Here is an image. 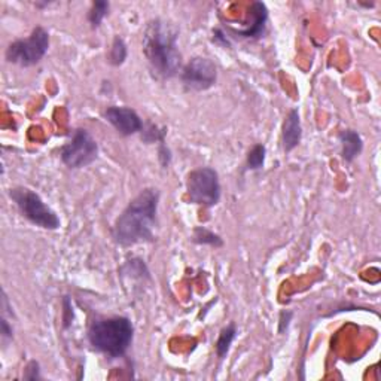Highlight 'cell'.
Returning <instances> with one entry per match:
<instances>
[{
  "label": "cell",
  "mask_w": 381,
  "mask_h": 381,
  "mask_svg": "<svg viewBox=\"0 0 381 381\" xmlns=\"http://www.w3.org/2000/svg\"><path fill=\"white\" fill-rule=\"evenodd\" d=\"M160 191L146 188L136 195L113 225V239L121 246L151 243L155 239Z\"/></svg>",
  "instance_id": "6da1fadb"
},
{
  "label": "cell",
  "mask_w": 381,
  "mask_h": 381,
  "mask_svg": "<svg viewBox=\"0 0 381 381\" xmlns=\"http://www.w3.org/2000/svg\"><path fill=\"white\" fill-rule=\"evenodd\" d=\"M177 38V28L161 19L151 20L143 30V54L152 71L161 78H172L182 68Z\"/></svg>",
  "instance_id": "7a4b0ae2"
},
{
  "label": "cell",
  "mask_w": 381,
  "mask_h": 381,
  "mask_svg": "<svg viewBox=\"0 0 381 381\" xmlns=\"http://www.w3.org/2000/svg\"><path fill=\"white\" fill-rule=\"evenodd\" d=\"M132 337L135 328L128 318L97 319L88 329V341L93 349L110 359L124 356L130 349Z\"/></svg>",
  "instance_id": "3957f363"
},
{
  "label": "cell",
  "mask_w": 381,
  "mask_h": 381,
  "mask_svg": "<svg viewBox=\"0 0 381 381\" xmlns=\"http://www.w3.org/2000/svg\"><path fill=\"white\" fill-rule=\"evenodd\" d=\"M9 197L16 207H19L23 216L33 225L51 231L60 228L61 222L57 213L46 206L41 195L35 191L28 188H14L9 191Z\"/></svg>",
  "instance_id": "277c9868"
},
{
  "label": "cell",
  "mask_w": 381,
  "mask_h": 381,
  "mask_svg": "<svg viewBox=\"0 0 381 381\" xmlns=\"http://www.w3.org/2000/svg\"><path fill=\"white\" fill-rule=\"evenodd\" d=\"M49 49V35L42 27L33 28L30 36L12 42L6 49V61L21 66V68H31L38 64Z\"/></svg>",
  "instance_id": "5b68a950"
},
{
  "label": "cell",
  "mask_w": 381,
  "mask_h": 381,
  "mask_svg": "<svg viewBox=\"0 0 381 381\" xmlns=\"http://www.w3.org/2000/svg\"><path fill=\"white\" fill-rule=\"evenodd\" d=\"M187 194L192 204L213 207L221 200V184L218 172L212 167H200L189 172L187 177Z\"/></svg>",
  "instance_id": "8992f818"
},
{
  "label": "cell",
  "mask_w": 381,
  "mask_h": 381,
  "mask_svg": "<svg viewBox=\"0 0 381 381\" xmlns=\"http://www.w3.org/2000/svg\"><path fill=\"white\" fill-rule=\"evenodd\" d=\"M97 155L98 145L84 128L75 130L72 139L60 149V158L69 169L87 167L95 161Z\"/></svg>",
  "instance_id": "52a82bcc"
},
{
  "label": "cell",
  "mask_w": 381,
  "mask_h": 381,
  "mask_svg": "<svg viewBox=\"0 0 381 381\" xmlns=\"http://www.w3.org/2000/svg\"><path fill=\"white\" fill-rule=\"evenodd\" d=\"M180 79L184 82V85L189 90L206 91L216 84V66H214L210 58L194 57L185 64V68L182 69Z\"/></svg>",
  "instance_id": "ba28073f"
},
{
  "label": "cell",
  "mask_w": 381,
  "mask_h": 381,
  "mask_svg": "<svg viewBox=\"0 0 381 381\" xmlns=\"http://www.w3.org/2000/svg\"><path fill=\"white\" fill-rule=\"evenodd\" d=\"M105 118L121 136L137 135L143 130V121L137 112L127 106H109L105 110Z\"/></svg>",
  "instance_id": "9c48e42d"
},
{
  "label": "cell",
  "mask_w": 381,
  "mask_h": 381,
  "mask_svg": "<svg viewBox=\"0 0 381 381\" xmlns=\"http://www.w3.org/2000/svg\"><path fill=\"white\" fill-rule=\"evenodd\" d=\"M303 137V127L300 120V112L298 109L289 110L286 118L281 127V142H283V149L286 152L293 151V149L301 143Z\"/></svg>",
  "instance_id": "30bf717a"
},
{
  "label": "cell",
  "mask_w": 381,
  "mask_h": 381,
  "mask_svg": "<svg viewBox=\"0 0 381 381\" xmlns=\"http://www.w3.org/2000/svg\"><path fill=\"white\" fill-rule=\"evenodd\" d=\"M249 12L252 21L244 28L237 30V33L241 38H261L265 31V24H267L268 20V9L262 2H254Z\"/></svg>",
  "instance_id": "8fae6325"
},
{
  "label": "cell",
  "mask_w": 381,
  "mask_h": 381,
  "mask_svg": "<svg viewBox=\"0 0 381 381\" xmlns=\"http://www.w3.org/2000/svg\"><path fill=\"white\" fill-rule=\"evenodd\" d=\"M340 143H341V155L343 160L347 162H352L356 157L360 155L363 149V142L357 131L355 130H343L340 132Z\"/></svg>",
  "instance_id": "7c38bea8"
},
{
  "label": "cell",
  "mask_w": 381,
  "mask_h": 381,
  "mask_svg": "<svg viewBox=\"0 0 381 381\" xmlns=\"http://www.w3.org/2000/svg\"><path fill=\"white\" fill-rule=\"evenodd\" d=\"M236 335H237V328L234 323L226 325L221 330L218 341H216V344H214V349H216V355L219 359H224L228 355L229 347H231V344H233Z\"/></svg>",
  "instance_id": "4fadbf2b"
},
{
  "label": "cell",
  "mask_w": 381,
  "mask_h": 381,
  "mask_svg": "<svg viewBox=\"0 0 381 381\" xmlns=\"http://www.w3.org/2000/svg\"><path fill=\"white\" fill-rule=\"evenodd\" d=\"M192 241L197 244H204L212 247H222L224 240L221 236H218L213 231L207 229L206 226H197L192 233Z\"/></svg>",
  "instance_id": "5bb4252c"
},
{
  "label": "cell",
  "mask_w": 381,
  "mask_h": 381,
  "mask_svg": "<svg viewBox=\"0 0 381 381\" xmlns=\"http://www.w3.org/2000/svg\"><path fill=\"white\" fill-rule=\"evenodd\" d=\"M127 58V45L122 38L117 36L112 42L108 60L112 66H121Z\"/></svg>",
  "instance_id": "9a60e30c"
},
{
  "label": "cell",
  "mask_w": 381,
  "mask_h": 381,
  "mask_svg": "<svg viewBox=\"0 0 381 381\" xmlns=\"http://www.w3.org/2000/svg\"><path fill=\"white\" fill-rule=\"evenodd\" d=\"M265 155H267V149H265L263 145L258 143L255 145L249 154H247V169L249 170H261L263 167V162H265Z\"/></svg>",
  "instance_id": "2e32d148"
},
{
  "label": "cell",
  "mask_w": 381,
  "mask_h": 381,
  "mask_svg": "<svg viewBox=\"0 0 381 381\" xmlns=\"http://www.w3.org/2000/svg\"><path fill=\"white\" fill-rule=\"evenodd\" d=\"M109 2H103V0H97V2L93 4L91 11L88 12V21L91 24L93 28H97L98 26L102 24V21L105 20V16L109 12Z\"/></svg>",
  "instance_id": "e0dca14e"
},
{
  "label": "cell",
  "mask_w": 381,
  "mask_h": 381,
  "mask_svg": "<svg viewBox=\"0 0 381 381\" xmlns=\"http://www.w3.org/2000/svg\"><path fill=\"white\" fill-rule=\"evenodd\" d=\"M140 132H142V139L146 143H155V142H158L161 145L165 140V135H167V128H160V127L151 124L147 128H145V125H143V130Z\"/></svg>",
  "instance_id": "ac0fdd59"
},
{
  "label": "cell",
  "mask_w": 381,
  "mask_h": 381,
  "mask_svg": "<svg viewBox=\"0 0 381 381\" xmlns=\"http://www.w3.org/2000/svg\"><path fill=\"white\" fill-rule=\"evenodd\" d=\"M23 378H24V380H30V381L41 380V378H42V375H41V367H39V362H36V360H30V362L27 363L26 370H24Z\"/></svg>",
  "instance_id": "d6986e66"
},
{
  "label": "cell",
  "mask_w": 381,
  "mask_h": 381,
  "mask_svg": "<svg viewBox=\"0 0 381 381\" xmlns=\"http://www.w3.org/2000/svg\"><path fill=\"white\" fill-rule=\"evenodd\" d=\"M63 307H64V311H63L64 328H69L71 323H72V320H73V308H72V301L69 300V296L64 298Z\"/></svg>",
  "instance_id": "ffe728a7"
},
{
  "label": "cell",
  "mask_w": 381,
  "mask_h": 381,
  "mask_svg": "<svg viewBox=\"0 0 381 381\" xmlns=\"http://www.w3.org/2000/svg\"><path fill=\"white\" fill-rule=\"evenodd\" d=\"M293 318V313L289 310H283L280 313V318H278V334H283L288 330L291 320Z\"/></svg>",
  "instance_id": "44dd1931"
},
{
  "label": "cell",
  "mask_w": 381,
  "mask_h": 381,
  "mask_svg": "<svg viewBox=\"0 0 381 381\" xmlns=\"http://www.w3.org/2000/svg\"><path fill=\"white\" fill-rule=\"evenodd\" d=\"M0 334H2L4 341H9L14 337L12 325L8 322V319L5 316H2V320H0Z\"/></svg>",
  "instance_id": "7402d4cb"
}]
</instances>
